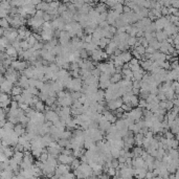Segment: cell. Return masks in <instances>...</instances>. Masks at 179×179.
Masks as SVG:
<instances>
[{"instance_id": "cell-1", "label": "cell", "mask_w": 179, "mask_h": 179, "mask_svg": "<svg viewBox=\"0 0 179 179\" xmlns=\"http://www.w3.org/2000/svg\"><path fill=\"white\" fill-rule=\"evenodd\" d=\"M0 25H2V26H5V27H6V26H8V22H6V21H5V20H0Z\"/></svg>"}]
</instances>
